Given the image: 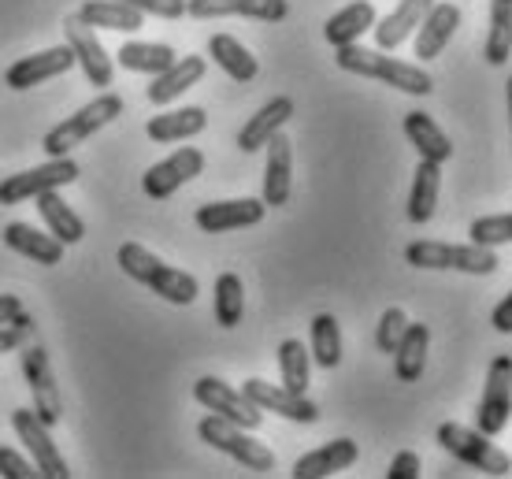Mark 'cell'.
<instances>
[{"mask_svg":"<svg viewBox=\"0 0 512 479\" xmlns=\"http://www.w3.org/2000/svg\"><path fill=\"white\" fill-rule=\"evenodd\" d=\"M334 60H338V67L349 71V75L375 78V82L394 86V90H401V93H412V97H427V93L435 90V78L427 75V71H420V64L394 60V56H386L383 49H360L357 41L334 49Z\"/></svg>","mask_w":512,"mask_h":479,"instance_id":"cell-1","label":"cell"},{"mask_svg":"<svg viewBox=\"0 0 512 479\" xmlns=\"http://www.w3.org/2000/svg\"><path fill=\"white\" fill-rule=\"evenodd\" d=\"M116 260H119V268H123L134 283L149 286L153 294H160V298L171 301V305H193L197 294H201V286H197V279H193L190 272L164 264L153 249L138 246V242H123L119 253H116Z\"/></svg>","mask_w":512,"mask_h":479,"instance_id":"cell-2","label":"cell"},{"mask_svg":"<svg viewBox=\"0 0 512 479\" xmlns=\"http://www.w3.org/2000/svg\"><path fill=\"white\" fill-rule=\"evenodd\" d=\"M119 116H123V97L101 93V97H93L90 104H82L75 116H67L64 123H56V127L45 134L41 149L49 156H67L82 142H90L97 130H104L108 123H116Z\"/></svg>","mask_w":512,"mask_h":479,"instance_id":"cell-3","label":"cell"},{"mask_svg":"<svg viewBox=\"0 0 512 479\" xmlns=\"http://www.w3.org/2000/svg\"><path fill=\"white\" fill-rule=\"evenodd\" d=\"M405 260L412 268L427 272H464V275H490L498 272V253L487 246H449V242H412L405 249Z\"/></svg>","mask_w":512,"mask_h":479,"instance_id":"cell-4","label":"cell"},{"mask_svg":"<svg viewBox=\"0 0 512 479\" xmlns=\"http://www.w3.org/2000/svg\"><path fill=\"white\" fill-rule=\"evenodd\" d=\"M197 435H201V442H208L212 450L227 454L231 461L249 468V472H275V454H271V446H264V442L253 439L245 428H238V424H231V420H223V416L208 413L205 420L197 424Z\"/></svg>","mask_w":512,"mask_h":479,"instance_id":"cell-5","label":"cell"},{"mask_svg":"<svg viewBox=\"0 0 512 479\" xmlns=\"http://www.w3.org/2000/svg\"><path fill=\"white\" fill-rule=\"evenodd\" d=\"M19 350H23L19 353V364H23L26 387L34 394V416L45 428H56L64 420V398H60V387H56V376H52L49 353L38 342H23Z\"/></svg>","mask_w":512,"mask_h":479,"instance_id":"cell-6","label":"cell"},{"mask_svg":"<svg viewBox=\"0 0 512 479\" xmlns=\"http://www.w3.org/2000/svg\"><path fill=\"white\" fill-rule=\"evenodd\" d=\"M438 442H442V450L464 461V465L479 468V472H487V476H509L512 472V461L505 450H498L490 435L475 428H461V424H442L438 428Z\"/></svg>","mask_w":512,"mask_h":479,"instance_id":"cell-7","label":"cell"},{"mask_svg":"<svg viewBox=\"0 0 512 479\" xmlns=\"http://www.w3.org/2000/svg\"><path fill=\"white\" fill-rule=\"evenodd\" d=\"M75 179H78V164L71 156H49V164L8 175V179L0 182V205H23V201L45 194V190H64Z\"/></svg>","mask_w":512,"mask_h":479,"instance_id":"cell-8","label":"cell"},{"mask_svg":"<svg viewBox=\"0 0 512 479\" xmlns=\"http://www.w3.org/2000/svg\"><path fill=\"white\" fill-rule=\"evenodd\" d=\"M509 413H512V357L509 353H498L490 361L487 372V387H483V402H479V413H475V431L483 435H501L509 428Z\"/></svg>","mask_w":512,"mask_h":479,"instance_id":"cell-9","label":"cell"},{"mask_svg":"<svg viewBox=\"0 0 512 479\" xmlns=\"http://www.w3.org/2000/svg\"><path fill=\"white\" fill-rule=\"evenodd\" d=\"M193 398L205 405L208 413L223 416V420H231V424H238V428H245V431H256L264 424V413L245 398L242 390H234L231 383H223V379H216V376L197 379V383H193Z\"/></svg>","mask_w":512,"mask_h":479,"instance_id":"cell-10","label":"cell"},{"mask_svg":"<svg viewBox=\"0 0 512 479\" xmlns=\"http://www.w3.org/2000/svg\"><path fill=\"white\" fill-rule=\"evenodd\" d=\"M205 171V153L193 149V145H182L179 153H171L167 160L153 164V168L141 175V190L153 197V201H164L175 190H182L190 179H197Z\"/></svg>","mask_w":512,"mask_h":479,"instance_id":"cell-11","label":"cell"},{"mask_svg":"<svg viewBox=\"0 0 512 479\" xmlns=\"http://www.w3.org/2000/svg\"><path fill=\"white\" fill-rule=\"evenodd\" d=\"M12 428H15V435L26 442V450H30L34 465H38V476H45V479H67V476H71V468H67L64 454L56 450V442H52L49 428H45L38 416H34V409H15Z\"/></svg>","mask_w":512,"mask_h":479,"instance_id":"cell-12","label":"cell"},{"mask_svg":"<svg viewBox=\"0 0 512 479\" xmlns=\"http://www.w3.org/2000/svg\"><path fill=\"white\" fill-rule=\"evenodd\" d=\"M242 394L260 413H279L286 420H297V424H316L320 420V405L308 402L305 394H294V390L279 387V383H268V379H245Z\"/></svg>","mask_w":512,"mask_h":479,"instance_id":"cell-13","label":"cell"},{"mask_svg":"<svg viewBox=\"0 0 512 479\" xmlns=\"http://www.w3.org/2000/svg\"><path fill=\"white\" fill-rule=\"evenodd\" d=\"M64 34H67V45L75 52V64L82 67V75L90 78L93 86H112V75H116V67H112V56L104 52L101 38L93 34V26H86L82 19L75 15H67L64 19Z\"/></svg>","mask_w":512,"mask_h":479,"instance_id":"cell-14","label":"cell"},{"mask_svg":"<svg viewBox=\"0 0 512 479\" xmlns=\"http://www.w3.org/2000/svg\"><path fill=\"white\" fill-rule=\"evenodd\" d=\"M71 67H75L71 45H56V49H45V52H34V56L15 60V64L4 71V86H8V90H34V86L49 82V78L67 75Z\"/></svg>","mask_w":512,"mask_h":479,"instance_id":"cell-15","label":"cell"},{"mask_svg":"<svg viewBox=\"0 0 512 479\" xmlns=\"http://www.w3.org/2000/svg\"><path fill=\"white\" fill-rule=\"evenodd\" d=\"M268 164H264V205L268 208H282L294 194V142L275 130L268 142Z\"/></svg>","mask_w":512,"mask_h":479,"instance_id":"cell-16","label":"cell"},{"mask_svg":"<svg viewBox=\"0 0 512 479\" xmlns=\"http://www.w3.org/2000/svg\"><path fill=\"white\" fill-rule=\"evenodd\" d=\"M268 205L260 197H238V201H212V205L197 208V227L205 234H223V231H242V227H256L264 220Z\"/></svg>","mask_w":512,"mask_h":479,"instance_id":"cell-17","label":"cell"},{"mask_svg":"<svg viewBox=\"0 0 512 479\" xmlns=\"http://www.w3.org/2000/svg\"><path fill=\"white\" fill-rule=\"evenodd\" d=\"M186 15L193 19H256V23H282L290 15L286 0H186Z\"/></svg>","mask_w":512,"mask_h":479,"instance_id":"cell-18","label":"cell"},{"mask_svg":"<svg viewBox=\"0 0 512 479\" xmlns=\"http://www.w3.org/2000/svg\"><path fill=\"white\" fill-rule=\"evenodd\" d=\"M457 26H461V8L457 4H449V0L446 4H431L427 15L420 19V26H416V56L420 60H438L449 41H453V34H457Z\"/></svg>","mask_w":512,"mask_h":479,"instance_id":"cell-19","label":"cell"},{"mask_svg":"<svg viewBox=\"0 0 512 479\" xmlns=\"http://www.w3.org/2000/svg\"><path fill=\"white\" fill-rule=\"evenodd\" d=\"M205 71H208L205 56H182V60L175 56V64L164 67L160 75H153V86L145 93H149V101H153L156 108H164V104L179 101L186 90H193V86L205 78Z\"/></svg>","mask_w":512,"mask_h":479,"instance_id":"cell-20","label":"cell"},{"mask_svg":"<svg viewBox=\"0 0 512 479\" xmlns=\"http://www.w3.org/2000/svg\"><path fill=\"white\" fill-rule=\"evenodd\" d=\"M357 442L353 439H334L320 450H312V454L297 457L294 461V479H323V476H334V472H346L349 465H357Z\"/></svg>","mask_w":512,"mask_h":479,"instance_id":"cell-21","label":"cell"},{"mask_svg":"<svg viewBox=\"0 0 512 479\" xmlns=\"http://www.w3.org/2000/svg\"><path fill=\"white\" fill-rule=\"evenodd\" d=\"M431 4H435V0H401L386 19H375V26H372L375 45L383 52H394L397 45H405V41L416 34V26H420V19L427 15Z\"/></svg>","mask_w":512,"mask_h":479,"instance_id":"cell-22","label":"cell"},{"mask_svg":"<svg viewBox=\"0 0 512 479\" xmlns=\"http://www.w3.org/2000/svg\"><path fill=\"white\" fill-rule=\"evenodd\" d=\"M290 119H294V97H271V101L242 127V134H238V149H242V153L264 149V142H268L275 130L286 127Z\"/></svg>","mask_w":512,"mask_h":479,"instance_id":"cell-23","label":"cell"},{"mask_svg":"<svg viewBox=\"0 0 512 479\" xmlns=\"http://www.w3.org/2000/svg\"><path fill=\"white\" fill-rule=\"evenodd\" d=\"M4 246L15 249L19 257L34 260V264H45V268H56L64 260V242H56L52 234L34 231L30 223H8L4 227Z\"/></svg>","mask_w":512,"mask_h":479,"instance_id":"cell-24","label":"cell"},{"mask_svg":"<svg viewBox=\"0 0 512 479\" xmlns=\"http://www.w3.org/2000/svg\"><path fill=\"white\" fill-rule=\"evenodd\" d=\"M34 201H38L41 220H45V227H49V234L56 238V242L75 246V242L86 238V223H82V216L60 197V190H45V194H38Z\"/></svg>","mask_w":512,"mask_h":479,"instance_id":"cell-25","label":"cell"},{"mask_svg":"<svg viewBox=\"0 0 512 479\" xmlns=\"http://www.w3.org/2000/svg\"><path fill=\"white\" fill-rule=\"evenodd\" d=\"M205 127H208L205 108L190 104V108H175V112L153 116L145 123V134H149L156 145H171V142H182V138H197Z\"/></svg>","mask_w":512,"mask_h":479,"instance_id":"cell-26","label":"cell"},{"mask_svg":"<svg viewBox=\"0 0 512 479\" xmlns=\"http://www.w3.org/2000/svg\"><path fill=\"white\" fill-rule=\"evenodd\" d=\"M375 26V8L372 0H353L342 12H334L323 26V38L331 41V49H342V45H353L360 41L368 30Z\"/></svg>","mask_w":512,"mask_h":479,"instance_id":"cell-27","label":"cell"},{"mask_svg":"<svg viewBox=\"0 0 512 479\" xmlns=\"http://www.w3.org/2000/svg\"><path fill=\"white\" fill-rule=\"evenodd\" d=\"M427 350H431V331L427 324H409L401 342L394 346V376L397 383H416L427 368Z\"/></svg>","mask_w":512,"mask_h":479,"instance_id":"cell-28","label":"cell"},{"mask_svg":"<svg viewBox=\"0 0 512 479\" xmlns=\"http://www.w3.org/2000/svg\"><path fill=\"white\" fill-rule=\"evenodd\" d=\"M75 19H82L93 30H123V34H134L145 23V15L134 12L123 0H86V4H78Z\"/></svg>","mask_w":512,"mask_h":479,"instance_id":"cell-29","label":"cell"},{"mask_svg":"<svg viewBox=\"0 0 512 479\" xmlns=\"http://www.w3.org/2000/svg\"><path fill=\"white\" fill-rule=\"evenodd\" d=\"M208 56H212V64H216L219 71H227L234 82H253V78L260 75L256 56L245 49L238 38H231V34H212V38H208Z\"/></svg>","mask_w":512,"mask_h":479,"instance_id":"cell-30","label":"cell"},{"mask_svg":"<svg viewBox=\"0 0 512 479\" xmlns=\"http://www.w3.org/2000/svg\"><path fill=\"white\" fill-rule=\"evenodd\" d=\"M405 134H409V142L416 145L420 160L446 164L449 156H453V142H449V134L438 127L427 112H409V116H405Z\"/></svg>","mask_w":512,"mask_h":479,"instance_id":"cell-31","label":"cell"},{"mask_svg":"<svg viewBox=\"0 0 512 479\" xmlns=\"http://www.w3.org/2000/svg\"><path fill=\"white\" fill-rule=\"evenodd\" d=\"M438 194H442V164L435 160H420L416 175H412V194H409V220L427 223L435 216Z\"/></svg>","mask_w":512,"mask_h":479,"instance_id":"cell-32","label":"cell"},{"mask_svg":"<svg viewBox=\"0 0 512 479\" xmlns=\"http://www.w3.org/2000/svg\"><path fill=\"white\" fill-rule=\"evenodd\" d=\"M119 67L127 71H138V75H160L164 67L175 64V49L164 45V41H127L123 49L116 52Z\"/></svg>","mask_w":512,"mask_h":479,"instance_id":"cell-33","label":"cell"},{"mask_svg":"<svg viewBox=\"0 0 512 479\" xmlns=\"http://www.w3.org/2000/svg\"><path fill=\"white\" fill-rule=\"evenodd\" d=\"M512 52V0H490V34L483 45L490 67H505Z\"/></svg>","mask_w":512,"mask_h":479,"instance_id":"cell-34","label":"cell"},{"mask_svg":"<svg viewBox=\"0 0 512 479\" xmlns=\"http://www.w3.org/2000/svg\"><path fill=\"white\" fill-rule=\"evenodd\" d=\"M308 357L320 368H327V372L342 364V327H338L331 312H320L312 320V350H308Z\"/></svg>","mask_w":512,"mask_h":479,"instance_id":"cell-35","label":"cell"},{"mask_svg":"<svg viewBox=\"0 0 512 479\" xmlns=\"http://www.w3.org/2000/svg\"><path fill=\"white\" fill-rule=\"evenodd\" d=\"M279 372H282V387L286 390H294V394H305L308 390L312 357H308V346L301 338H286L279 346Z\"/></svg>","mask_w":512,"mask_h":479,"instance_id":"cell-36","label":"cell"},{"mask_svg":"<svg viewBox=\"0 0 512 479\" xmlns=\"http://www.w3.org/2000/svg\"><path fill=\"white\" fill-rule=\"evenodd\" d=\"M245 312V286L234 272H223L216 279V324L219 327H238Z\"/></svg>","mask_w":512,"mask_h":479,"instance_id":"cell-37","label":"cell"},{"mask_svg":"<svg viewBox=\"0 0 512 479\" xmlns=\"http://www.w3.org/2000/svg\"><path fill=\"white\" fill-rule=\"evenodd\" d=\"M468 234H472V242L475 246H487V249H494V246H505L512 238V216H483V220H475L472 227H468Z\"/></svg>","mask_w":512,"mask_h":479,"instance_id":"cell-38","label":"cell"},{"mask_svg":"<svg viewBox=\"0 0 512 479\" xmlns=\"http://www.w3.org/2000/svg\"><path fill=\"white\" fill-rule=\"evenodd\" d=\"M405 327H409V316H405V309H386L383 316H379V331H375V346L383 353H394V346L401 342V335H405Z\"/></svg>","mask_w":512,"mask_h":479,"instance_id":"cell-39","label":"cell"},{"mask_svg":"<svg viewBox=\"0 0 512 479\" xmlns=\"http://www.w3.org/2000/svg\"><path fill=\"white\" fill-rule=\"evenodd\" d=\"M34 327H38V324H34V316L23 309L12 324L0 327V353H12V350H19L23 342H30V338H34Z\"/></svg>","mask_w":512,"mask_h":479,"instance_id":"cell-40","label":"cell"},{"mask_svg":"<svg viewBox=\"0 0 512 479\" xmlns=\"http://www.w3.org/2000/svg\"><path fill=\"white\" fill-rule=\"evenodd\" d=\"M0 476L4 479H34L38 476V465L26 461L23 454H15L8 446H0Z\"/></svg>","mask_w":512,"mask_h":479,"instance_id":"cell-41","label":"cell"},{"mask_svg":"<svg viewBox=\"0 0 512 479\" xmlns=\"http://www.w3.org/2000/svg\"><path fill=\"white\" fill-rule=\"evenodd\" d=\"M141 15H160V19H182L186 15V0H123Z\"/></svg>","mask_w":512,"mask_h":479,"instance_id":"cell-42","label":"cell"},{"mask_svg":"<svg viewBox=\"0 0 512 479\" xmlns=\"http://www.w3.org/2000/svg\"><path fill=\"white\" fill-rule=\"evenodd\" d=\"M386 479H420V454L401 450V454L390 461V472H386Z\"/></svg>","mask_w":512,"mask_h":479,"instance_id":"cell-43","label":"cell"},{"mask_svg":"<svg viewBox=\"0 0 512 479\" xmlns=\"http://www.w3.org/2000/svg\"><path fill=\"white\" fill-rule=\"evenodd\" d=\"M490 324H494V331H501V335H509L512 331V294L498 301V309H494V316H490Z\"/></svg>","mask_w":512,"mask_h":479,"instance_id":"cell-44","label":"cell"},{"mask_svg":"<svg viewBox=\"0 0 512 479\" xmlns=\"http://www.w3.org/2000/svg\"><path fill=\"white\" fill-rule=\"evenodd\" d=\"M19 312H23V301L15 298V294H0V327L12 324Z\"/></svg>","mask_w":512,"mask_h":479,"instance_id":"cell-45","label":"cell"}]
</instances>
